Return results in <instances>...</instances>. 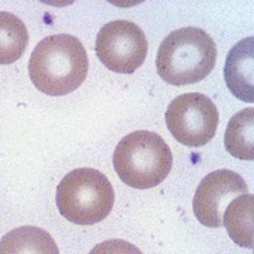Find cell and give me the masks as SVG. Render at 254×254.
I'll use <instances>...</instances> for the list:
<instances>
[{"label":"cell","instance_id":"obj_5","mask_svg":"<svg viewBox=\"0 0 254 254\" xmlns=\"http://www.w3.org/2000/svg\"><path fill=\"white\" fill-rule=\"evenodd\" d=\"M165 122L174 139L188 147L210 142L219 126V111L202 93H187L171 102Z\"/></svg>","mask_w":254,"mask_h":254},{"label":"cell","instance_id":"obj_10","mask_svg":"<svg viewBox=\"0 0 254 254\" xmlns=\"http://www.w3.org/2000/svg\"><path fill=\"white\" fill-rule=\"evenodd\" d=\"M225 149L240 160H254V110L246 108L229 121L224 136Z\"/></svg>","mask_w":254,"mask_h":254},{"label":"cell","instance_id":"obj_9","mask_svg":"<svg viewBox=\"0 0 254 254\" xmlns=\"http://www.w3.org/2000/svg\"><path fill=\"white\" fill-rule=\"evenodd\" d=\"M230 239L239 247L253 249L254 247V196L249 193L235 197L222 214Z\"/></svg>","mask_w":254,"mask_h":254},{"label":"cell","instance_id":"obj_2","mask_svg":"<svg viewBox=\"0 0 254 254\" xmlns=\"http://www.w3.org/2000/svg\"><path fill=\"white\" fill-rule=\"evenodd\" d=\"M217 50L207 32L183 27L163 40L156 56L159 76L171 85H188L203 80L216 64Z\"/></svg>","mask_w":254,"mask_h":254},{"label":"cell","instance_id":"obj_8","mask_svg":"<svg viewBox=\"0 0 254 254\" xmlns=\"http://www.w3.org/2000/svg\"><path fill=\"white\" fill-rule=\"evenodd\" d=\"M226 85L234 97L246 103L254 102V37L239 41L229 51L224 67Z\"/></svg>","mask_w":254,"mask_h":254},{"label":"cell","instance_id":"obj_3","mask_svg":"<svg viewBox=\"0 0 254 254\" xmlns=\"http://www.w3.org/2000/svg\"><path fill=\"white\" fill-rule=\"evenodd\" d=\"M173 155L163 137L153 131L128 133L113 153V167L122 182L136 190L156 187L168 177Z\"/></svg>","mask_w":254,"mask_h":254},{"label":"cell","instance_id":"obj_11","mask_svg":"<svg viewBox=\"0 0 254 254\" xmlns=\"http://www.w3.org/2000/svg\"><path fill=\"white\" fill-rule=\"evenodd\" d=\"M1 253L58 254L59 249L49 233L33 226L12 230L1 239Z\"/></svg>","mask_w":254,"mask_h":254},{"label":"cell","instance_id":"obj_6","mask_svg":"<svg viewBox=\"0 0 254 254\" xmlns=\"http://www.w3.org/2000/svg\"><path fill=\"white\" fill-rule=\"evenodd\" d=\"M95 52L101 63L111 71L131 74L146 59L147 41L137 24L117 19L103 26L98 32Z\"/></svg>","mask_w":254,"mask_h":254},{"label":"cell","instance_id":"obj_7","mask_svg":"<svg viewBox=\"0 0 254 254\" xmlns=\"http://www.w3.org/2000/svg\"><path fill=\"white\" fill-rule=\"evenodd\" d=\"M248 193V186L239 173L219 169L201 181L193 197V212L202 225L220 228L222 214L230 199Z\"/></svg>","mask_w":254,"mask_h":254},{"label":"cell","instance_id":"obj_1","mask_svg":"<svg viewBox=\"0 0 254 254\" xmlns=\"http://www.w3.org/2000/svg\"><path fill=\"white\" fill-rule=\"evenodd\" d=\"M28 72L40 92L51 97L66 95L76 90L87 78V51L74 36H49L32 51Z\"/></svg>","mask_w":254,"mask_h":254},{"label":"cell","instance_id":"obj_12","mask_svg":"<svg viewBox=\"0 0 254 254\" xmlns=\"http://www.w3.org/2000/svg\"><path fill=\"white\" fill-rule=\"evenodd\" d=\"M28 45V32L22 20L8 12L0 13V63L13 64Z\"/></svg>","mask_w":254,"mask_h":254},{"label":"cell","instance_id":"obj_4","mask_svg":"<svg viewBox=\"0 0 254 254\" xmlns=\"http://www.w3.org/2000/svg\"><path fill=\"white\" fill-rule=\"evenodd\" d=\"M115 190L97 169L79 168L64 177L56 190L59 212L76 225H93L110 215Z\"/></svg>","mask_w":254,"mask_h":254}]
</instances>
